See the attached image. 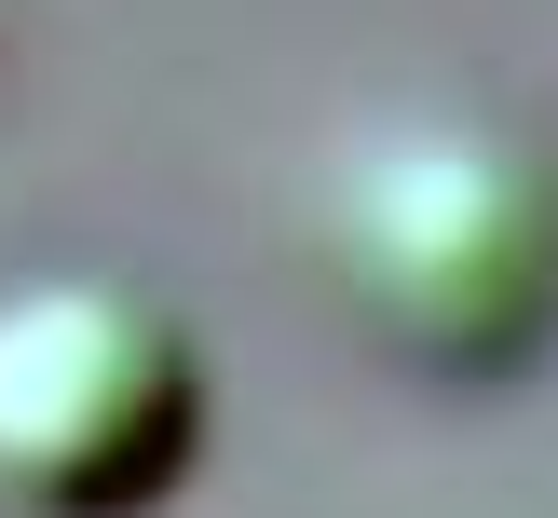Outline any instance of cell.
Returning <instances> with one entry per match:
<instances>
[{
  "label": "cell",
  "instance_id": "7a4b0ae2",
  "mask_svg": "<svg viewBox=\"0 0 558 518\" xmlns=\"http://www.w3.org/2000/svg\"><path fill=\"white\" fill-rule=\"evenodd\" d=\"M205 450V341L109 273H41L0 300V505L136 518Z\"/></svg>",
  "mask_w": 558,
  "mask_h": 518
},
{
  "label": "cell",
  "instance_id": "6da1fadb",
  "mask_svg": "<svg viewBox=\"0 0 558 518\" xmlns=\"http://www.w3.org/2000/svg\"><path fill=\"white\" fill-rule=\"evenodd\" d=\"M327 287L436 382L532 369L558 327V164L490 109H396L327 178Z\"/></svg>",
  "mask_w": 558,
  "mask_h": 518
}]
</instances>
